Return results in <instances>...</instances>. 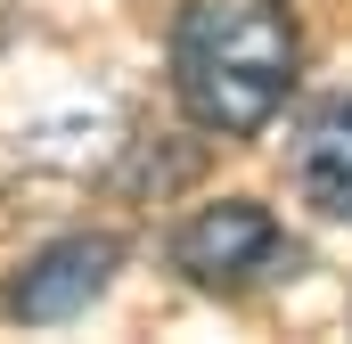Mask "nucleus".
I'll list each match as a JSON object with an SVG mask.
<instances>
[{"label":"nucleus","instance_id":"1","mask_svg":"<svg viewBox=\"0 0 352 344\" xmlns=\"http://www.w3.org/2000/svg\"><path fill=\"white\" fill-rule=\"evenodd\" d=\"M303 25L287 0H188L173 25V98L213 140H254L287 107Z\"/></svg>","mask_w":352,"mask_h":344},{"label":"nucleus","instance_id":"2","mask_svg":"<svg viewBox=\"0 0 352 344\" xmlns=\"http://www.w3.org/2000/svg\"><path fill=\"white\" fill-rule=\"evenodd\" d=\"M173 270L205 295H254L303 270V246L278 230V213L254 197H213L173 230Z\"/></svg>","mask_w":352,"mask_h":344},{"label":"nucleus","instance_id":"3","mask_svg":"<svg viewBox=\"0 0 352 344\" xmlns=\"http://www.w3.org/2000/svg\"><path fill=\"white\" fill-rule=\"evenodd\" d=\"M115 270H123V238H115V230H74V238L41 246V255L16 270V287H8V312H16V320H33V328L82 320L90 303L115 287Z\"/></svg>","mask_w":352,"mask_h":344},{"label":"nucleus","instance_id":"4","mask_svg":"<svg viewBox=\"0 0 352 344\" xmlns=\"http://www.w3.org/2000/svg\"><path fill=\"white\" fill-rule=\"evenodd\" d=\"M295 197L328 222H352V98H328L295 131Z\"/></svg>","mask_w":352,"mask_h":344}]
</instances>
